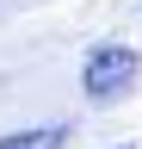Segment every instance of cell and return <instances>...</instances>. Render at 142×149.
<instances>
[{"instance_id": "6da1fadb", "label": "cell", "mask_w": 142, "mask_h": 149, "mask_svg": "<svg viewBox=\"0 0 142 149\" xmlns=\"http://www.w3.org/2000/svg\"><path fill=\"white\" fill-rule=\"evenodd\" d=\"M136 74H142V56L130 44H99L86 56V68H80V87H86V100L111 106V100H123V93L136 87Z\"/></svg>"}, {"instance_id": "7a4b0ae2", "label": "cell", "mask_w": 142, "mask_h": 149, "mask_svg": "<svg viewBox=\"0 0 142 149\" xmlns=\"http://www.w3.org/2000/svg\"><path fill=\"white\" fill-rule=\"evenodd\" d=\"M62 137H68L62 124H37V130H6L0 149H62Z\"/></svg>"}, {"instance_id": "3957f363", "label": "cell", "mask_w": 142, "mask_h": 149, "mask_svg": "<svg viewBox=\"0 0 142 149\" xmlns=\"http://www.w3.org/2000/svg\"><path fill=\"white\" fill-rule=\"evenodd\" d=\"M117 149H136V143H117Z\"/></svg>"}]
</instances>
